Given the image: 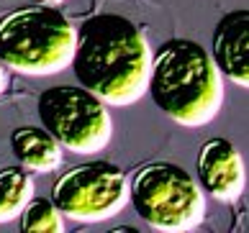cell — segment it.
<instances>
[{"label": "cell", "mask_w": 249, "mask_h": 233, "mask_svg": "<svg viewBox=\"0 0 249 233\" xmlns=\"http://www.w3.org/2000/svg\"><path fill=\"white\" fill-rule=\"evenodd\" d=\"M152 49L134 21L118 13L90 16L77 29L72 72L108 105H131L146 95Z\"/></svg>", "instance_id": "cell-1"}, {"label": "cell", "mask_w": 249, "mask_h": 233, "mask_svg": "<svg viewBox=\"0 0 249 233\" xmlns=\"http://www.w3.org/2000/svg\"><path fill=\"white\" fill-rule=\"evenodd\" d=\"M146 92L170 120L208 126L224 105V80L208 49L190 39L164 41L152 57Z\"/></svg>", "instance_id": "cell-2"}, {"label": "cell", "mask_w": 249, "mask_h": 233, "mask_svg": "<svg viewBox=\"0 0 249 233\" xmlns=\"http://www.w3.org/2000/svg\"><path fill=\"white\" fill-rule=\"evenodd\" d=\"M75 44L77 29L54 5L18 8L0 18V62L18 74H59L72 64Z\"/></svg>", "instance_id": "cell-3"}, {"label": "cell", "mask_w": 249, "mask_h": 233, "mask_svg": "<svg viewBox=\"0 0 249 233\" xmlns=\"http://www.w3.org/2000/svg\"><path fill=\"white\" fill-rule=\"evenodd\" d=\"M128 202L146 226L160 233H185L206 218L200 182L170 162L142 166L128 184Z\"/></svg>", "instance_id": "cell-4"}, {"label": "cell", "mask_w": 249, "mask_h": 233, "mask_svg": "<svg viewBox=\"0 0 249 233\" xmlns=\"http://www.w3.org/2000/svg\"><path fill=\"white\" fill-rule=\"evenodd\" d=\"M41 126L72 154H98L110 144L113 120L108 102L75 85L47 87L36 102Z\"/></svg>", "instance_id": "cell-5"}, {"label": "cell", "mask_w": 249, "mask_h": 233, "mask_svg": "<svg viewBox=\"0 0 249 233\" xmlns=\"http://www.w3.org/2000/svg\"><path fill=\"white\" fill-rule=\"evenodd\" d=\"M126 174L110 162H88L64 172L52 190V202L64 218L100 223L118 216L128 202Z\"/></svg>", "instance_id": "cell-6"}, {"label": "cell", "mask_w": 249, "mask_h": 233, "mask_svg": "<svg viewBox=\"0 0 249 233\" xmlns=\"http://www.w3.org/2000/svg\"><path fill=\"white\" fill-rule=\"evenodd\" d=\"M198 182L218 202H234L247 187V166L239 149L226 138H211L198 151Z\"/></svg>", "instance_id": "cell-7"}, {"label": "cell", "mask_w": 249, "mask_h": 233, "mask_svg": "<svg viewBox=\"0 0 249 233\" xmlns=\"http://www.w3.org/2000/svg\"><path fill=\"white\" fill-rule=\"evenodd\" d=\"M211 57L221 77L249 90V8H236L221 16L211 39Z\"/></svg>", "instance_id": "cell-8"}, {"label": "cell", "mask_w": 249, "mask_h": 233, "mask_svg": "<svg viewBox=\"0 0 249 233\" xmlns=\"http://www.w3.org/2000/svg\"><path fill=\"white\" fill-rule=\"evenodd\" d=\"M11 149L23 169L49 174L62 166V146L44 126L16 128L11 133Z\"/></svg>", "instance_id": "cell-9"}, {"label": "cell", "mask_w": 249, "mask_h": 233, "mask_svg": "<svg viewBox=\"0 0 249 233\" xmlns=\"http://www.w3.org/2000/svg\"><path fill=\"white\" fill-rule=\"evenodd\" d=\"M34 198V180L23 166L0 169V223H11Z\"/></svg>", "instance_id": "cell-10"}, {"label": "cell", "mask_w": 249, "mask_h": 233, "mask_svg": "<svg viewBox=\"0 0 249 233\" xmlns=\"http://www.w3.org/2000/svg\"><path fill=\"white\" fill-rule=\"evenodd\" d=\"M21 231L26 233H64V216L52 200L31 198L23 208Z\"/></svg>", "instance_id": "cell-11"}, {"label": "cell", "mask_w": 249, "mask_h": 233, "mask_svg": "<svg viewBox=\"0 0 249 233\" xmlns=\"http://www.w3.org/2000/svg\"><path fill=\"white\" fill-rule=\"evenodd\" d=\"M5 87H8V72H5V64L0 62V95H3Z\"/></svg>", "instance_id": "cell-12"}, {"label": "cell", "mask_w": 249, "mask_h": 233, "mask_svg": "<svg viewBox=\"0 0 249 233\" xmlns=\"http://www.w3.org/2000/svg\"><path fill=\"white\" fill-rule=\"evenodd\" d=\"M41 3H47V5H59V3H64V0H41Z\"/></svg>", "instance_id": "cell-13"}]
</instances>
